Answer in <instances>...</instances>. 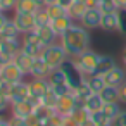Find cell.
<instances>
[{
    "label": "cell",
    "instance_id": "1",
    "mask_svg": "<svg viewBox=\"0 0 126 126\" xmlns=\"http://www.w3.org/2000/svg\"><path fill=\"white\" fill-rule=\"evenodd\" d=\"M90 30H86L83 24L74 23L61 38L59 43L64 47V50L67 52V55L71 59H76L78 55H81L83 52H86L90 48Z\"/></svg>",
    "mask_w": 126,
    "mask_h": 126
},
{
    "label": "cell",
    "instance_id": "2",
    "mask_svg": "<svg viewBox=\"0 0 126 126\" xmlns=\"http://www.w3.org/2000/svg\"><path fill=\"white\" fill-rule=\"evenodd\" d=\"M42 57L45 59V62L50 66V69L54 71V69H59L67 59H69V55H67V52L64 50V47L61 45V43H52V45H48L45 50H43V54H42Z\"/></svg>",
    "mask_w": 126,
    "mask_h": 126
},
{
    "label": "cell",
    "instance_id": "3",
    "mask_svg": "<svg viewBox=\"0 0 126 126\" xmlns=\"http://www.w3.org/2000/svg\"><path fill=\"white\" fill-rule=\"evenodd\" d=\"M98 59H100V54L95 52V50H92V48H88L86 52H83L81 55H78V57L73 59V61H74L76 67H78L85 76H92V74H95V71H97Z\"/></svg>",
    "mask_w": 126,
    "mask_h": 126
},
{
    "label": "cell",
    "instance_id": "4",
    "mask_svg": "<svg viewBox=\"0 0 126 126\" xmlns=\"http://www.w3.org/2000/svg\"><path fill=\"white\" fill-rule=\"evenodd\" d=\"M45 48H47V45L40 40L36 30L31 31V33L23 35V48H21V50H23L24 54H28V55H31V57H40Z\"/></svg>",
    "mask_w": 126,
    "mask_h": 126
},
{
    "label": "cell",
    "instance_id": "5",
    "mask_svg": "<svg viewBox=\"0 0 126 126\" xmlns=\"http://www.w3.org/2000/svg\"><path fill=\"white\" fill-rule=\"evenodd\" d=\"M61 69L64 71V74H66V79H67V83H69V86L74 90V88H78L79 85H83V81H85V74L76 67V64H74V61L69 57L62 66H61Z\"/></svg>",
    "mask_w": 126,
    "mask_h": 126
},
{
    "label": "cell",
    "instance_id": "6",
    "mask_svg": "<svg viewBox=\"0 0 126 126\" xmlns=\"http://www.w3.org/2000/svg\"><path fill=\"white\" fill-rule=\"evenodd\" d=\"M0 74H2V79L4 81H7V83H11V85H14V83H17V81H21V79H24V73H23V69L14 62V61H11V62H7V64H4V66H0Z\"/></svg>",
    "mask_w": 126,
    "mask_h": 126
},
{
    "label": "cell",
    "instance_id": "7",
    "mask_svg": "<svg viewBox=\"0 0 126 126\" xmlns=\"http://www.w3.org/2000/svg\"><path fill=\"white\" fill-rule=\"evenodd\" d=\"M14 24L17 26V30L21 31V35L31 33L36 30V21H35V14H28V12H14L12 17Z\"/></svg>",
    "mask_w": 126,
    "mask_h": 126
},
{
    "label": "cell",
    "instance_id": "8",
    "mask_svg": "<svg viewBox=\"0 0 126 126\" xmlns=\"http://www.w3.org/2000/svg\"><path fill=\"white\" fill-rule=\"evenodd\" d=\"M50 88V83L47 78H33L30 81V98L36 104H40V98L47 93V90Z\"/></svg>",
    "mask_w": 126,
    "mask_h": 126
},
{
    "label": "cell",
    "instance_id": "9",
    "mask_svg": "<svg viewBox=\"0 0 126 126\" xmlns=\"http://www.w3.org/2000/svg\"><path fill=\"white\" fill-rule=\"evenodd\" d=\"M76 107H78V102H76L74 93L71 92V93H67L64 97H59L57 105H55V112H59L61 116H71Z\"/></svg>",
    "mask_w": 126,
    "mask_h": 126
},
{
    "label": "cell",
    "instance_id": "10",
    "mask_svg": "<svg viewBox=\"0 0 126 126\" xmlns=\"http://www.w3.org/2000/svg\"><path fill=\"white\" fill-rule=\"evenodd\" d=\"M38 104L36 102H33L31 98H26V100H21V102H14V104H11V112H12V116H19V117H28V116H31L33 112H35V107H36Z\"/></svg>",
    "mask_w": 126,
    "mask_h": 126
},
{
    "label": "cell",
    "instance_id": "11",
    "mask_svg": "<svg viewBox=\"0 0 126 126\" xmlns=\"http://www.w3.org/2000/svg\"><path fill=\"white\" fill-rule=\"evenodd\" d=\"M100 30L105 33H116L119 31V11L104 12L100 21Z\"/></svg>",
    "mask_w": 126,
    "mask_h": 126
},
{
    "label": "cell",
    "instance_id": "12",
    "mask_svg": "<svg viewBox=\"0 0 126 126\" xmlns=\"http://www.w3.org/2000/svg\"><path fill=\"white\" fill-rule=\"evenodd\" d=\"M102 14H104V12H102L98 7H95V9H88V11L85 12L83 19L79 21V24H83L86 30H97V28H100Z\"/></svg>",
    "mask_w": 126,
    "mask_h": 126
},
{
    "label": "cell",
    "instance_id": "13",
    "mask_svg": "<svg viewBox=\"0 0 126 126\" xmlns=\"http://www.w3.org/2000/svg\"><path fill=\"white\" fill-rule=\"evenodd\" d=\"M104 79L110 86H121L126 81V67L124 66H114L109 73L104 74Z\"/></svg>",
    "mask_w": 126,
    "mask_h": 126
},
{
    "label": "cell",
    "instance_id": "14",
    "mask_svg": "<svg viewBox=\"0 0 126 126\" xmlns=\"http://www.w3.org/2000/svg\"><path fill=\"white\" fill-rule=\"evenodd\" d=\"M30 98V81H17L12 85L11 88V104L14 102H21V100H26Z\"/></svg>",
    "mask_w": 126,
    "mask_h": 126
},
{
    "label": "cell",
    "instance_id": "15",
    "mask_svg": "<svg viewBox=\"0 0 126 126\" xmlns=\"http://www.w3.org/2000/svg\"><path fill=\"white\" fill-rule=\"evenodd\" d=\"M50 73H52V69H50V66L45 62V59L42 55L33 59V66H31V71H30L31 78H48Z\"/></svg>",
    "mask_w": 126,
    "mask_h": 126
},
{
    "label": "cell",
    "instance_id": "16",
    "mask_svg": "<svg viewBox=\"0 0 126 126\" xmlns=\"http://www.w3.org/2000/svg\"><path fill=\"white\" fill-rule=\"evenodd\" d=\"M74 24V21L71 19V16L67 14V16H62V17H57V19H52L50 21V26H52V30L55 31V35L61 38L71 26Z\"/></svg>",
    "mask_w": 126,
    "mask_h": 126
},
{
    "label": "cell",
    "instance_id": "17",
    "mask_svg": "<svg viewBox=\"0 0 126 126\" xmlns=\"http://www.w3.org/2000/svg\"><path fill=\"white\" fill-rule=\"evenodd\" d=\"M86 11H88V7H86V4L83 2V0H76V2L67 9V14L71 16V19L74 23H79L83 19V16H85Z\"/></svg>",
    "mask_w": 126,
    "mask_h": 126
},
{
    "label": "cell",
    "instance_id": "18",
    "mask_svg": "<svg viewBox=\"0 0 126 126\" xmlns=\"http://www.w3.org/2000/svg\"><path fill=\"white\" fill-rule=\"evenodd\" d=\"M36 33H38V36H40V40L48 47V45H52V43H55L57 42V35H55V31L52 30V26L50 24H47V26H40V28H36Z\"/></svg>",
    "mask_w": 126,
    "mask_h": 126
},
{
    "label": "cell",
    "instance_id": "19",
    "mask_svg": "<svg viewBox=\"0 0 126 126\" xmlns=\"http://www.w3.org/2000/svg\"><path fill=\"white\" fill-rule=\"evenodd\" d=\"M114 66H117V62H116V59L112 57V55H104V54H100V59H98V66H97V71H95V74H105V73H109Z\"/></svg>",
    "mask_w": 126,
    "mask_h": 126
},
{
    "label": "cell",
    "instance_id": "20",
    "mask_svg": "<svg viewBox=\"0 0 126 126\" xmlns=\"http://www.w3.org/2000/svg\"><path fill=\"white\" fill-rule=\"evenodd\" d=\"M42 5L36 2V0H17L14 12H28V14H35Z\"/></svg>",
    "mask_w": 126,
    "mask_h": 126
},
{
    "label": "cell",
    "instance_id": "21",
    "mask_svg": "<svg viewBox=\"0 0 126 126\" xmlns=\"http://www.w3.org/2000/svg\"><path fill=\"white\" fill-rule=\"evenodd\" d=\"M104 100H102V97H100V93H92L86 100H85V107H86V110L92 114V112H97V110H102V107H104Z\"/></svg>",
    "mask_w": 126,
    "mask_h": 126
},
{
    "label": "cell",
    "instance_id": "22",
    "mask_svg": "<svg viewBox=\"0 0 126 126\" xmlns=\"http://www.w3.org/2000/svg\"><path fill=\"white\" fill-rule=\"evenodd\" d=\"M33 59L35 57H31V55H28V54H24L23 50L14 57V62L23 69V73L24 74H30V71H31V66H33Z\"/></svg>",
    "mask_w": 126,
    "mask_h": 126
},
{
    "label": "cell",
    "instance_id": "23",
    "mask_svg": "<svg viewBox=\"0 0 126 126\" xmlns=\"http://www.w3.org/2000/svg\"><path fill=\"white\" fill-rule=\"evenodd\" d=\"M86 83L90 85V88H92L93 93H100V92L107 86V83H105V79H104L102 74H92V76H86Z\"/></svg>",
    "mask_w": 126,
    "mask_h": 126
},
{
    "label": "cell",
    "instance_id": "24",
    "mask_svg": "<svg viewBox=\"0 0 126 126\" xmlns=\"http://www.w3.org/2000/svg\"><path fill=\"white\" fill-rule=\"evenodd\" d=\"M100 97L105 104L109 102H119V86H110L107 85L102 92H100Z\"/></svg>",
    "mask_w": 126,
    "mask_h": 126
},
{
    "label": "cell",
    "instance_id": "25",
    "mask_svg": "<svg viewBox=\"0 0 126 126\" xmlns=\"http://www.w3.org/2000/svg\"><path fill=\"white\" fill-rule=\"evenodd\" d=\"M102 110H104V114L107 116L109 121H114V117L123 110V109H121V102H109V104H104Z\"/></svg>",
    "mask_w": 126,
    "mask_h": 126
},
{
    "label": "cell",
    "instance_id": "26",
    "mask_svg": "<svg viewBox=\"0 0 126 126\" xmlns=\"http://www.w3.org/2000/svg\"><path fill=\"white\" fill-rule=\"evenodd\" d=\"M0 36H2V38H19L21 36V31L17 30V26L14 24V21L9 19L7 24H5V28L0 31Z\"/></svg>",
    "mask_w": 126,
    "mask_h": 126
},
{
    "label": "cell",
    "instance_id": "27",
    "mask_svg": "<svg viewBox=\"0 0 126 126\" xmlns=\"http://www.w3.org/2000/svg\"><path fill=\"white\" fill-rule=\"evenodd\" d=\"M57 100H59V97L55 95V92L52 90V86L47 90V93L40 98V104L42 105H45V107H48V109H54L55 110V105H57Z\"/></svg>",
    "mask_w": 126,
    "mask_h": 126
},
{
    "label": "cell",
    "instance_id": "28",
    "mask_svg": "<svg viewBox=\"0 0 126 126\" xmlns=\"http://www.w3.org/2000/svg\"><path fill=\"white\" fill-rule=\"evenodd\" d=\"M35 21H36V28H40V26H47V24H50L52 19H50L47 9H45V7H40V9L35 12Z\"/></svg>",
    "mask_w": 126,
    "mask_h": 126
},
{
    "label": "cell",
    "instance_id": "29",
    "mask_svg": "<svg viewBox=\"0 0 126 126\" xmlns=\"http://www.w3.org/2000/svg\"><path fill=\"white\" fill-rule=\"evenodd\" d=\"M71 117H73L78 124H81V123H85L86 119H90V112L86 110V107H85V105H78V107L73 110Z\"/></svg>",
    "mask_w": 126,
    "mask_h": 126
},
{
    "label": "cell",
    "instance_id": "30",
    "mask_svg": "<svg viewBox=\"0 0 126 126\" xmlns=\"http://www.w3.org/2000/svg\"><path fill=\"white\" fill-rule=\"evenodd\" d=\"M45 9H47V12H48V16H50V19H57V17L67 16V9H66V7H62L61 4H54V5H48V7H45Z\"/></svg>",
    "mask_w": 126,
    "mask_h": 126
},
{
    "label": "cell",
    "instance_id": "31",
    "mask_svg": "<svg viewBox=\"0 0 126 126\" xmlns=\"http://www.w3.org/2000/svg\"><path fill=\"white\" fill-rule=\"evenodd\" d=\"M47 79H48V83H50L52 86H54V85H62V83H67L66 74H64V71H62L61 67H59V69H54Z\"/></svg>",
    "mask_w": 126,
    "mask_h": 126
},
{
    "label": "cell",
    "instance_id": "32",
    "mask_svg": "<svg viewBox=\"0 0 126 126\" xmlns=\"http://www.w3.org/2000/svg\"><path fill=\"white\" fill-rule=\"evenodd\" d=\"M50 86H52V85H50ZM52 90L55 92V95H57V97H64V95H67V93H71V92H73V88L69 86V83L54 85V86H52Z\"/></svg>",
    "mask_w": 126,
    "mask_h": 126
},
{
    "label": "cell",
    "instance_id": "33",
    "mask_svg": "<svg viewBox=\"0 0 126 126\" xmlns=\"http://www.w3.org/2000/svg\"><path fill=\"white\" fill-rule=\"evenodd\" d=\"M90 117H92V121H93L95 124H107V123H112V121H109V119H107V116L104 114V110L92 112V114H90Z\"/></svg>",
    "mask_w": 126,
    "mask_h": 126
},
{
    "label": "cell",
    "instance_id": "34",
    "mask_svg": "<svg viewBox=\"0 0 126 126\" xmlns=\"http://www.w3.org/2000/svg\"><path fill=\"white\" fill-rule=\"evenodd\" d=\"M98 9H100L102 12H112V11H117L116 4H114V0H100Z\"/></svg>",
    "mask_w": 126,
    "mask_h": 126
},
{
    "label": "cell",
    "instance_id": "35",
    "mask_svg": "<svg viewBox=\"0 0 126 126\" xmlns=\"http://www.w3.org/2000/svg\"><path fill=\"white\" fill-rule=\"evenodd\" d=\"M123 36H126V11H119V31Z\"/></svg>",
    "mask_w": 126,
    "mask_h": 126
},
{
    "label": "cell",
    "instance_id": "36",
    "mask_svg": "<svg viewBox=\"0 0 126 126\" xmlns=\"http://www.w3.org/2000/svg\"><path fill=\"white\" fill-rule=\"evenodd\" d=\"M112 126H126V110L123 109L112 121Z\"/></svg>",
    "mask_w": 126,
    "mask_h": 126
},
{
    "label": "cell",
    "instance_id": "37",
    "mask_svg": "<svg viewBox=\"0 0 126 126\" xmlns=\"http://www.w3.org/2000/svg\"><path fill=\"white\" fill-rule=\"evenodd\" d=\"M11 88H12L11 83L4 81V79H0V93H2V95H5V97L11 98Z\"/></svg>",
    "mask_w": 126,
    "mask_h": 126
},
{
    "label": "cell",
    "instance_id": "38",
    "mask_svg": "<svg viewBox=\"0 0 126 126\" xmlns=\"http://www.w3.org/2000/svg\"><path fill=\"white\" fill-rule=\"evenodd\" d=\"M16 2L17 0H0V5H2V11L7 12V11H14L16 7Z\"/></svg>",
    "mask_w": 126,
    "mask_h": 126
},
{
    "label": "cell",
    "instance_id": "39",
    "mask_svg": "<svg viewBox=\"0 0 126 126\" xmlns=\"http://www.w3.org/2000/svg\"><path fill=\"white\" fill-rule=\"evenodd\" d=\"M9 107H11V98L0 93V114H2V112H5Z\"/></svg>",
    "mask_w": 126,
    "mask_h": 126
},
{
    "label": "cell",
    "instance_id": "40",
    "mask_svg": "<svg viewBox=\"0 0 126 126\" xmlns=\"http://www.w3.org/2000/svg\"><path fill=\"white\" fill-rule=\"evenodd\" d=\"M61 126H79L71 116H62V123H61Z\"/></svg>",
    "mask_w": 126,
    "mask_h": 126
},
{
    "label": "cell",
    "instance_id": "41",
    "mask_svg": "<svg viewBox=\"0 0 126 126\" xmlns=\"http://www.w3.org/2000/svg\"><path fill=\"white\" fill-rule=\"evenodd\" d=\"M119 102L126 105V81L119 86Z\"/></svg>",
    "mask_w": 126,
    "mask_h": 126
},
{
    "label": "cell",
    "instance_id": "42",
    "mask_svg": "<svg viewBox=\"0 0 126 126\" xmlns=\"http://www.w3.org/2000/svg\"><path fill=\"white\" fill-rule=\"evenodd\" d=\"M7 21H9V17L5 16V12H0V31H2V30L5 28Z\"/></svg>",
    "mask_w": 126,
    "mask_h": 126
},
{
    "label": "cell",
    "instance_id": "43",
    "mask_svg": "<svg viewBox=\"0 0 126 126\" xmlns=\"http://www.w3.org/2000/svg\"><path fill=\"white\" fill-rule=\"evenodd\" d=\"M83 2L86 4V7H88V9H95V7H98L100 0H83Z\"/></svg>",
    "mask_w": 126,
    "mask_h": 126
},
{
    "label": "cell",
    "instance_id": "44",
    "mask_svg": "<svg viewBox=\"0 0 126 126\" xmlns=\"http://www.w3.org/2000/svg\"><path fill=\"white\" fill-rule=\"evenodd\" d=\"M117 11H126V0H114Z\"/></svg>",
    "mask_w": 126,
    "mask_h": 126
},
{
    "label": "cell",
    "instance_id": "45",
    "mask_svg": "<svg viewBox=\"0 0 126 126\" xmlns=\"http://www.w3.org/2000/svg\"><path fill=\"white\" fill-rule=\"evenodd\" d=\"M74 2H76V0H57V4H61V5H62V7H66V9H69Z\"/></svg>",
    "mask_w": 126,
    "mask_h": 126
},
{
    "label": "cell",
    "instance_id": "46",
    "mask_svg": "<svg viewBox=\"0 0 126 126\" xmlns=\"http://www.w3.org/2000/svg\"><path fill=\"white\" fill-rule=\"evenodd\" d=\"M121 62H123V66L126 67V47H124L123 52H121Z\"/></svg>",
    "mask_w": 126,
    "mask_h": 126
},
{
    "label": "cell",
    "instance_id": "47",
    "mask_svg": "<svg viewBox=\"0 0 126 126\" xmlns=\"http://www.w3.org/2000/svg\"><path fill=\"white\" fill-rule=\"evenodd\" d=\"M79 126H97V124H95V123H93V121H92V117H90V119H86V121H85V123H81V124H79Z\"/></svg>",
    "mask_w": 126,
    "mask_h": 126
},
{
    "label": "cell",
    "instance_id": "48",
    "mask_svg": "<svg viewBox=\"0 0 126 126\" xmlns=\"http://www.w3.org/2000/svg\"><path fill=\"white\" fill-rule=\"evenodd\" d=\"M57 4V0H43V7H48V5H54Z\"/></svg>",
    "mask_w": 126,
    "mask_h": 126
},
{
    "label": "cell",
    "instance_id": "49",
    "mask_svg": "<svg viewBox=\"0 0 126 126\" xmlns=\"http://www.w3.org/2000/svg\"><path fill=\"white\" fill-rule=\"evenodd\" d=\"M0 126H11V124H9V119H5V117L0 116Z\"/></svg>",
    "mask_w": 126,
    "mask_h": 126
},
{
    "label": "cell",
    "instance_id": "50",
    "mask_svg": "<svg viewBox=\"0 0 126 126\" xmlns=\"http://www.w3.org/2000/svg\"><path fill=\"white\" fill-rule=\"evenodd\" d=\"M97 126H112V123H107V124H97Z\"/></svg>",
    "mask_w": 126,
    "mask_h": 126
},
{
    "label": "cell",
    "instance_id": "51",
    "mask_svg": "<svg viewBox=\"0 0 126 126\" xmlns=\"http://www.w3.org/2000/svg\"><path fill=\"white\" fill-rule=\"evenodd\" d=\"M36 2H38V4H40V5L43 7V0H36Z\"/></svg>",
    "mask_w": 126,
    "mask_h": 126
},
{
    "label": "cell",
    "instance_id": "52",
    "mask_svg": "<svg viewBox=\"0 0 126 126\" xmlns=\"http://www.w3.org/2000/svg\"><path fill=\"white\" fill-rule=\"evenodd\" d=\"M0 79H2V74H0Z\"/></svg>",
    "mask_w": 126,
    "mask_h": 126
}]
</instances>
